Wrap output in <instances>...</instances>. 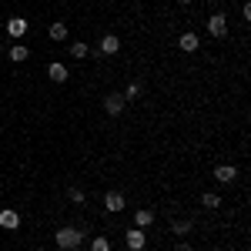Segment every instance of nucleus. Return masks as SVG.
Listing matches in <instances>:
<instances>
[{
    "mask_svg": "<svg viewBox=\"0 0 251 251\" xmlns=\"http://www.w3.org/2000/svg\"><path fill=\"white\" fill-rule=\"evenodd\" d=\"M54 241H57L60 251H74L80 241H84V231H80V228H60V231L54 234Z\"/></svg>",
    "mask_w": 251,
    "mask_h": 251,
    "instance_id": "f257e3e1",
    "label": "nucleus"
},
{
    "mask_svg": "<svg viewBox=\"0 0 251 251\" xmlns=\"http://www.w3.org/2000/svg\"><path fill=\"white\" fill-rule=\"evenodd\" d=\"M208 34H211V37H225V34H228V14L214 10L211 17H208Z\"/></svg>",
    "mask_w": 251,
    "mask_h": 251,
    "instance_id": "f03ea898",
    "label": "nucleus"
},
{
    "mask_svg": "<svg viewBox=\"0 0 251 251\" xmlns=\"http://www.w3.org/2000/svg\"><path fill=\"white\" fill-rule=\"evenodd\" d=\"M124 245H127L131 251H144V245H148L144 228H131V231H124Z\"/></svg>",
    "mask_w": 251,
    "mask_h": 251,
    "instance_id": "7ed1b4c3",
    "label": "nucleus"
},
{
    "mask_svg": "<svg viewBox=\"0 0 251 251\" xmlns=\"http://www.w3.org/2000/svg\"><path fill=\"white\" fill-rule=\"evenodd\" d=\"M124 104H127V100H124V94H107L104 97V111H107V114L111 117H117V114H124Z\"/></svg>",
    "mask_w": 251,
    "mask_h": 251,
    "instance_id": "20e7f679",
    "label": "nucleus"
},
{
    "mask_svg": "<svg viewBox=\"0 0 251 251\" xmlns=\"http://www.w3.org/2000/svg\"><path fill=\"white\" fill-rule=\"evenodd\" d=\"M177 47H181V50H184V54H194V50H198V47H201V37H198V34H194V30H184V34H181V37H177Z\"/></svg>",
    "mask_w": 251,
    "mask_h": 251,
    "instance_id": "39448f33",
    "label": "nucleus"
},
{
    "mask_svg": "<svg viewBox=\"0 0 251 251\" xmlns=\"http://www.w3.org/2000/svg\"><path fill=\"white\" fill-rule=\"evenodd\" d=\"M0 228H3V231H17L20 228V214L14 211V208H3V211H0Z\"/></svg>",
    "mask_w": 251,
    "mask_h": 251,
    "instance_id": "423d86ee",
    "label": "nucleus"
},
{
    "mask_svg": "<svg viewBox=\"0 0 251 251\" xmlns=\"http://www.w3.org/2000/svg\"><path fill=\"white\" fill-rule=\"evenodd\" d=\"M104 57H114L117 50H121V37L117 34H107V37H100V47H97Z\"/></svg>",
    "mask_w": 251,
    "mask_h": 251,
    "instance_id": "0eeeda50",
    "label": "nucleus"
},
{
    "mask_svg": "<svg viewBox=\"0 0 251 251\" xmlns=\"http://www.w3.org/2000/svg\"><path fill=\"white\" fill-rule=\"evenodd\" d=\"M27 27H30V24H27L24 17H10V20H7V34H10L14 40L24 37V34H27Z\"/></svg>",
    "mask_w": 251,
    "mask_h": 251,
    "instance_id": "6e6552de",
    "label": "nucleus"
},
{
    "mask_svg": "<svg viewBox=\"0 0 251 251\" xmlns=\"http://www.w3.org/2000/svg\"><path fill=\"white\" fill-rule=\"evenodd\" d=\"M104 208H107L111 214L124 211V194H121V191H107V194H104Z\"/></svg>",
    "mask_w": 251,
    "mask_h": 251,
    "instance_id": "1a4fd4ad",
    "label": "nucleus"
},
{
    "mask_svg": "<svg viewBox=\"0 0 251 251\" xmlns=\"http://www.w3.org/2000/svg\"><path fill=\"white\" fill-rule=\"evenodd\" d=\"M47 77L54 80V84H64V80L71 77V71H67V67H64V64H60V60H54V64H50V67H47Z\"/></svg>",
    "mask_w": 251,
    "mask_h": 251,
    "instance_id": "9d476101",
    "label": "nucleus"
},
{
    "mask_svg": "<svg viewBox=\"0 0 251 251\" xmlns=\"http://www.w3.org/2000/svg\"><path fill=\"white\" fill-rule=\"evenodd\" d=\"M214 177H218L221 184H231L234 177H238V168H234V164H218V168H214Z\"/></svg>",
    "mask_w": 251,
    "mask_h": 251,
    "instance_id": "9b49d317",
    "label": "nucleus"
},
{
    "mask_svg": "<svg viewBox=\"0 0 251 251\" xmlns=\"http://www.w3.org/2000/svg\"><path fill=\"white\" fill-rule=\"evenodd\" d=\"M151 225H154V211H151V208L134 211V228H151Z\"/></svg>",
    "mask_w": 251,
    "mask_h": 251,
    "instance_id": "f8f14e48",
    "label": "nucleus"
},
{
    "mask_svg": "<svg viewBox=\"0 0 251 251\" xmlns=\"http://www.w3.org/2000/svg\"><path fill=\"white\" fill-rule=\"evenodd\" d=\"M7 57L14 60V64H24V60L30 57V50H27V47H20V44H14V47L7 50Z\"/></svg>",
    "mask_w": 251,
    "mask_h": 251,
    "instance_id": "ddd939ff",
    "label": "nucleus"
},
{
    "mask_svg": "<svg viewBox=\"0 0 251 251\" xmlns=\"http://www.w3.org/2000/svg\"><path fill=\"white\" fill-rule=\"evenodd\" d=\"M50 40H67V24L64 20H54L50 24Z\"/></svg>",
    "mask_w": 251,
    "mask_h": 251,
    "instance_id": "4468645a",
    "label": "nucleus"
},
{
    "mask_svg": "<svg viewBox=\"0 0 251 251\" xmlns=\"http://www.w3.org/2000/svg\"><path fill=\"white\" fill-rule=\"evenodd\" d=\"M71 54L80 60V57H87V54H91V47H87L84 40H74V44H71Z\"/></svg>",
    "mask_w": 251,
    "mask_h": 251,
    "instance_id": "2eb2a0df",
    "label": "nucleus"
},
{
    "mask_svg": "<svg viewBox=\"0 0 251 251\" xmlns=\"http://www.w3.org/2000/svg\"><path fill=\"white\" fill-rule=\"evenodd\" d=\"M201 204H204V208H221V198H218L214 191H204L201 194Z\"/></svg>",
    "mask_w": 251,
    "mask_h": 251,
    "instance_id": "dca6fc26",
    "label": "nucleus"
},
{
    "mask_svg": "<svg viewBox=\"0 0 251 251\" xmlns=\"http://www.w3.org/2000/svg\"><path fill=\"white\" fill-rule=\"evenodd\" d=\"M91 251H111V241H107L104 234H97L94 241H91Z\"/></svg>",
    "mask_w": 251,
    "mask_h": 251,
    "instance_id": "f3484780",
    "label": "nucleus"
},
{
    "mask_svg": "<svg viewBox=\"0 0 251 251\" xmlns=\"http://www.w3.org/2000/svg\"><path fill=\"white\" fill-rule=\"evenodd\" d=\"M191 231V221H188V218H184V221H174L171 225V234H188Z\"/></svg>",
    "mask_w": 251,
    "mask_h": 251,
    "instance_id": "a211bd4d",
    "label": "nucleus"
},
{
    "mask_svg": "<svg viewBox=\"0 0 251 251\" xmlns=\"http://www.w3.org/2000/svg\"><path fill=\"white\" fill-rule=\"evenodd\" d=\"M71 201H74V204H84V191H80V188H71Z\"/></svg>",
    "mask_w": 251,
    "mask_h": 251,
    "instance_id": "6ab92c4d",
    "label": "nucleus"
},
{
    "mask_svg": "<svg viewBox=\"0 0 251 251\" xmlns=\"http://www.w3.org/2000/svg\"><path fill=\"white\" fill-rule=\"evenodd\" d=\"M137 94H141V87H137V84H131V87L124 91V100H131V97H137Z\"/></svg>",
    "mask_w": 251,
    "mask_h": 251,
    "instance_id": "aec40b11",
    "label": "nucleus"
},
{
    "mask_svg": "<svg viewBox=\"0 0 251 251\" xmlns=\"http://www.w3.org/2000/svg\"><path fill=\"white\" fill-rule=\"evenodd\" d=\"M174 251H194V248H191V245H184V241H181V245H177Z\"/></svg>",
    "mask_w": 251,
    "mask_h": 251,
    "instance_id": "412c9836",
    "label": "nucleus"
},
{
    "mask_svg": "<svg viewBox=\"0 0 251 251\" xmlns=\"http://www.w3.org/2000/svg\"><path fill=\"white\" fill-rule=\"evenodd\" d=\"M177 3H191V0H177Z\"/></svg>",
    "mask_w": 251,
    "mask_h": 251,
    "instance_id": "4be33fe9",
    "label": "nucleus"
},
{
    "mask_svg": "<svg viewBox=\"0 0 251 251\" xmlns=\"http://www.w3.org/2000/svg\"><path fill=\"white\" fill-rule=\"evenodd\" d=\"M34 251H47V248H34Z\"/></svg>",
    "mask_w": 251,
    "mask_h": 251,
    "instance_id": "5701e85b",
    "label": "nucleus"
},
{
    "mask_svg": "<svg viewBox=\"0 0 251 251\" xmlns=\"http://www.w3.org/2000/svg\"><path fill=\"white\" fill-rule=\"evenodd\" d=\"M0 238H3V228H0Z\"/></svg>",
    "mask_w": 251,
    "mask_h": 251,
    "instance_id": "b1692460",
    "label": "nucleus"
}]
</instances>
